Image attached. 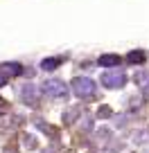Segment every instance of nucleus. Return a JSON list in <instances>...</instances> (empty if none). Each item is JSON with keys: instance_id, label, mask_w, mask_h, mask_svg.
Segmentation results:
<instances>
[{"instance_id": "7ed1b4c3", "label": "nucleus", "mask_w": 149, "mask_h": 153, "mask_svg": "<svg viewBox=\"0 0 149 153\" xmlns=\"http://www.w3.org/2000/svg\"><path fill=\"white\" fill-rule=\"evenodd\" d=\"M102 83L106 88H111V90H118V88H122L127 83V74L122 70H109L102 74Z\"/></svg>"}, {"instance_id": "f03ea898", "label": "nucleus", "mask_w": 149, "mask_h": 153, "mask_svg": "<svg viewBox=\"0 0 149 153\" xmlns=\"http://www.w3.org/2000/svg\"><path fill=\"white\" fill-rule=\"evenodd\" d=\"M41 90H43V95L54 97V99H63V97H68V86L61 81V79H48V81L41 86Z\"/></svg>"}, {"instance_id": "6e6552de", "label": "nucleus", "mask_w": 149, "mask_h": 153, "mask_svg": "<svg viewBox=\"0 0 149 153\" xmlns=\"http://www.w3.org/2000/svg\"><path fill=\"white\" fill-rule=\"evenodd\" d=\"M136 83H138L145 92H149V72H138V74H136Z\"/></svg>"}, {"instance_id": "20e7f679", "label": "nucleus", "mask_w": 149, "mask_h": 153, "mask_svg": "<svg viewBox=\"0 0 149 153\" xmlns=\"http://www.w3.org/2000/svg\"><path fill=\"white\" fill-rule=\"evenodd\" d=\"M120 61L122 59L118 56V54H102L100 56V65H104V68H118Z\"/></svg>"}, {"instance_id": "0eeeda50", "label": "nucleus", "mask_w": 149, "mask_h": 153, "mask_svg": "<svg viewBox=\"0 0 149 153\" xmlns=\"http://www.w3.org/2000/svg\"><path fill=\"white\" fill-rule=\"evenodd\" d=\"M61 65V59L59 56H50L45 59V61H41V70H54V68Z\"/></svg>"}, {"instance_id": "9d476101", "label": "nucleus", "mask_w": 149, "mask_h": 153, "mask_svg": "<svg viewBox=\"0 0 149 153\" xmlns=\"http://www.w3.org/2000/svg\"><path fill=\"white\" fill-rule=\"evenodd\" d=\"M2 110H7V104H5L2 99H0V113H2Z\"/></svg>"}, {"instance_id": "423d86ee", "label": "nucleus", "mask_w": 149, "mask_h": 153, "mask_svg": "<svg viewBox=\"0 0 149 153\" xmlns=\"http://www.w3.org/2000/svg\"><path fill=\"white\" fill-rule=\"evenodd\" d=\"M34 92H36V86H32V83H27V86H23V90H20V95H23V101H27V104H34Z\"/></svg>"}, {"instance_id": "1a4fd4ad", "label": "nucleus", "mask_w": 149, "mask_h": 153, "mask_svg": "<svg viewBox=\"0 0 149 153\" xmlns=\"http://www.w3.org/2000/svg\"><path fill=\"white\" fill-rule=\"evenodd\" d=\"M7 79H9V76H7L5 72H2V68H0V86H5V83H7Z\"/></svg>"}, {"instance_id": "f257e3e1", "label": "nucleus", "mask_w": 149, "mask_h": 153, "mask_svg": "<svg viewBox=\"0 0 149 153\" xmlns=\"http://www.w3.org/2000/svg\"><path fill=\"white\" fill-rule=\"evenodd\" d=\"M72 90H75L77 97L86 99V97H93L97 92V83L93 81V79H88V76H77V79L72 81Z\"/></svg>"}, {"instance_id": "39448f33", "label": "nucleus", "mask_w": 149, "mask_h": 153, "mask_svg": "<svg viewBox=\"0 0 149 153\" xmlns=\"http://www.w3.org/2000/svg\"><path fill=\"white\" fill-rule=\"evenodd\" d=\"M145 56H147V54H145L142 50H133V52L127 54V61L133 63V65H138V63H142V61H145Z\"/></svg>"}]
</instances>
